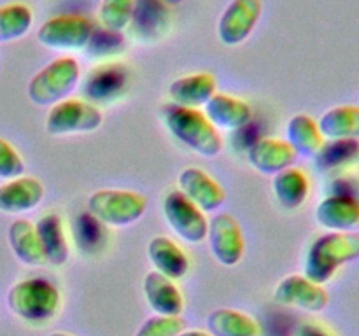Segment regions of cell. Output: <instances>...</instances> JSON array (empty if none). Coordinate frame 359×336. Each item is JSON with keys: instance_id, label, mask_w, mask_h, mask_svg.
I'll return each instance as SVG.
<instances>
[{"instance_id": "obj_1", "label": "cell", "mask_w": 359, "mask_h": 336, "mask_svg": "<svg viewBox=\"0 0 359 336\" xmlns=\"http://www.w3.org/2000/svg\"><path fill=\"white\" fill-rule=\"evenodd\" d=\"M359 259V233L356 231H328L316 238L305 255V276L312 282H330L347 262Z\"/></svg>"}, {"instance_id": "obj_2", "label": "cell", "mask_w": 359, "mask_h": 336, "mask_svg": "<svg viewBox=\"0 0 359 336\" xmlns=\"http://www.w3.org/2000/svg\"><path fill=\"white\" fill-rule=\"evenodd\" d=\"M165 126L172 136L203 158H216L223 150L219 130L200 108L170 105L163 112Z\"/></svg>"}, {"instance_id": "obj_3", "label": "cell", "mask_w": 359, "mask_h": 336, "mask_svg": "<svg viewBox=\"0 0 359 336\" xmlns=\"http://www.w3.org/2000/svg\"><path fill=\"white\" fill-rule=\"evenodd\" d=\"M60 290L51 280L34 276L14 284L7 293V304L16 317L34 324H46L60 310Z\"/></svg>"}, {"instance_id": "obj_4", "label": "cell", "mask_w": 359, "mask_h": 336, "mask_svg": "<svg viewBox=\"0 0 359 336\" xmlns=\"http://www.w3.org/2000/svg\"><path fill=\"white\" fill-rule=\"evenodd\" d=\"M79 79V62L70 56H62L49 62L32 77L27 90L28 98L39 107H53L72 94Z\"/></svg>"}, {"instance_id": "obj_5", "label": "cell", "mask_w": 359, "mask_h": 336, "mask_svg": "<svg viewBox=\"0 0 359 336\" xmlns=\"http://www.w3.org/2000/svg\"><path fill=\"white\" fill-rule=\"evenodd\" d=\"M147 206L146 196L128 189H98L88 198V212L112 227H125L137 223Z\"/></svg>"}, {"instance_id": "obj_6", "label": "cell", "mask_w": 359, "mask_h": 336, "mask_svg": "<svg viewBox=\"0 0 359 336\" xmlns=\"http://www.w3.org/2000/svg\"><path fill=\"white\" fill-rule=\"evenodd\" d=\"M93 24L81 14H60L46 20L37 31L44 48L56 51H79L88 48L93 35Z\"/></svg>"}, {"instance_id": "obj_7", "label": "cell", "mask_w": 359, "mask_h": 336, "mask_svg": "<svg viewBox=\"0 0 359 336\" xmlns=\"http://www.w3.org/2000/svg\"><path fill=\"white\" fill-rule=\"evenodd\" d=\"M104 122L100 108L77 98H67L53 105L46 118V132L49 135H72L91 133Z\"/></svg>"}, {"instance_id": "obj_8", "label": "cell", "mask_w": 359, "mask_h": 336, "mask_svg": "<svg viewBox=\"0 0 359 336\" xmlns=\"http://www.w3.org/2000/svg\"><path fill=\"white\" fill-rule=\"evenodd\" d=\"M163 212L172 230L188 244H202L207 238L209 223H207L205 212H202L179 189L165 196Z\"/></svg>"}, {"instance_id": "obj_9", "label": "cell", "mask_w": 359, "mask_h": 336, "mask_svg": "<svg viewBox=\"0 0 359 336\" xmlns=\"http://www.w3.org/2000/svg\"><path fill=\"white\" fill-rule=\"evenodd\" d=\"M207 238L212 255L223 266H235L244 258V233L238 220L231 214H216L209 223Z\"/></svg>"}, {"instance_id": "obj_10", "label": "cell", "mask_w": 359, "mask_h": 336, "mask_svg": "<svg viewBox=\"0 0 359 336\" xmlns=\"http://www.w3.org/2000/svg\"><path fill=\"white\" fill-rule=\"evenodd\" d=\"M263 13V0H231L217 23V37L224 46H238L252 34Z\"/></svg>"}, {"instance_id": "obj_11", "label": "cell", "mask_w": 359, "mask_h": 336, "mask_svg": "<svg viewBox=\"0 0 359 336\" xmlns=\"http://www.w3.org/2000/svg\"><path fill=\"white\" fill-rule=\"evenodd\" d=\"M273 300L284 307H294L312 314L323 312L330 303L325 287L309 280L305 275L284 276L273 290Z\"/></svg>"}, {"instance_id": "obj_12", "label": "cell", "mask_w": 359, "mask_h": 336, "mask_svg": "<svg viewBox=\"0 0 359 336\" xmlns=\"http://www.w3.org/2000/svg\"><path fill=\"white\" fill-rule=\"evenodd\" d=\"M179 191L186 198L191 200L202 212H214L226 202V192H224L223 186L212 175L196 167L184 168L181 172Z\"/></svg>"}, {"instance_id": "obj_13", "label": "cell", "mask_w": 359, "mask_h": 336, "mask_svg": "<svg viewBox=\"0 0 359 336\" xmlns=\"http://www.w3.org/2000/svg\"><path fill=\"white\" fill-rule=\"evenodd\" d=\"M316 220L328 231H354L359 226V198L344 191L326 196L316 206Z\"/></svg>"}, {"instance_id": "obj_14", "label": "cell", "mask_w": 359, "mask_h": 336, "mask_svg": "<svg viewBox=\"0 0 359 336\" xmlns=\"http://www.w3.org/2000/svg\"><path fill=\"white\" fill-rule=\"evenodd\" d=\"M144 298L156 315L163 317H181L184 310V298L175 280L161 275L156 270L146 273L142 282Z\"/></svg>"}, {"instance_id": "obj_15", "label": "cell", "mask_w": 359, "mask_h": 336, "mask_svg": "<svg viewBox=\"0 0 359 336\" xmlns=\"http://www.w3.org/2000/svg\"><path fill=\"white\" fill-rule=\"evenodd\" d=\"M249 163L263 175H277L286 168L293 167L298 154L286 140L265 136L256 140L249 149Z\"/></svg>"}, {"instance_id": "obj_16", "label": "cell", "mask_w": 359, "mask_h": 336, "mask_svg": "<svg viewBox=\"0 0 359 336\" xmlns=\"http://www.w3.org/2000/svg\"><path fill=\"white\" fill-rule=\"evenodd\" d=\"M44 198V186L35 177L11 178L0 186V212L23 214L41 205Z\"/></svg>"}, {"instance_id": "obj_17", "label": "cell", "mask_w": 359, "mask_h": 336, "mask_svg": "<svg viewBox=\"0 0 359 336\" xmlns=\"http://www.w3.org/2000/svg\"><path fill=\"white\" fill-rule=\"evenodd\" d=\"M216 90V77L209 72H198L172 80L168 86V97L179 107L200 108L205 107L207 102L217 93Z\"/></svg>"}, {"instance_id": "obj_18", "label": "cell", "mask_w": 359, "mask_h": 336, "mask_svg": "<svg viewBox=\"0 0 359 336\" xmlns=\"http://www.w3.org/2000/svg\"><path fill=\"white\" fill-rule=\"evenodd\" d=\"M203 114L217 130H241L252 121V108L242 98L216 93L205 104Z\"/></svg>"}, {"instance_id": "obj_19", "label": "cell", "mask_w": 359, "mask_h": 336, "mask_svg": "<svg viewBox=\"0 0 359 336\" xmlns=\"http://www.w3.org/2000/svg\"><path fill=\"white\" fill-rule=\"evenodd\" d=\"M147 255L154 270L170 280H181L189 272V258L186 252L167 237H154L147 244Z\"/></svg>"}, {"instance_id": "obj_20", "label": "cell", "mask_w": 359, "mask_h": 336, "mask_svg": "<svg viewBox=\"0 0 359 336\" xmlns=\"http://www.w3.org/2000/svg\"><path fill=\"white\" fill-rule=\"evenodd\" d=\"M39 241H41L42 252H44L46 261L51 262L53 266H63L69 261L70 247L67 241L65 226L60 214L49 212L39 219L35 224Z\"/></svg>"}, {"instance_id": "obj_21", "label": "cell", "mask_w": 359, "mask_h": 336, "mask_svg": "<svg viewBox=\"0 0 359 336\" xmlns=\"http://www.w3.org/2000/svg\"><path fill=\"white\" fill-rule=\"evenodd\" d=\"M286 142L293 147L298 156L316 158L325 146L326 139L314 118L309 114H297L286 126Z\"/></svg>"}, {"instance_id": "obj_22", "label": "cell", "mask_w": 359, "mask_h": 336, "mask_svg": "<svg viewBox=\"0 0 359 336\" xmlns=\"http://www.w3.org/2000/svg\"><path fill=\"white\" fill-rule=\"evenodd\" d=\"M272 189L277 202L284 209L294 210L300 209L307 202L309 192H311V181L304 170L290 167L280 174L273 175Z\"/></svg>"}, {"instance_id": "obj_23", "label": "cell", "mask_w": 359, "mask_h": 336, "mask_svg": "<svg viewBox=\"0 0 359 336\" xmlns=\"http://www.w3.org/2000/svg\"><path fill=\"white\" fill-rule=\"evenodd\" d=\"M318 125L328 140H358L359 105H337L321 115Z\"/></svg>"}, {"instance_id": "obj_24", "label": "cell", "mask_w": 359, "mask_h": 336, "mask_svg": "<svg viewBox=\"0 0 359 336\" xmlns=\"http://www.w3.org/2000/svg\"><path fill=\"white\" fill-rule=\"evenodd\" d=\"M210 336H262L258 322L233 308H217L207 317Z\"/></svg>"}, {"instance_id": "obj_25", "label": "cell", "mask_w": 359, "mask_h": 336, "mask_svg": "<svg viewBox=\"0 0 359 336\" xmlns=\"http://www.w3.org/2000/svg\"><path fill=\"white\" fill-rule=\"evenodd\" d=\"M9 244L14 255L21 262L30 266H39L46 261L42 252L41 241H39L35 224L28 219L13 220L9 227Z\"/></svg>"}, {"instance_id": "obj_26", "label": "cell", "mask_w": 359, "mask_h": 336, "mask_svg": "<svg viewBox=\"0 0 359 336\" xmlns=\"http://www.w3.org/2000/svg\"><path fill=\"white\" fill-rule=\"evenodd\" d=\"M34 24V14L27 4H7L0 7V42H11L21 38L30 31Z\"/></svg>"}, {"instance_id": "obj_27", "label": "cell", "mask_w": 359, "mask_h": 336, "mask_svg": "<svg viewBox=\"0 0 359 336\" xmlns=\"http://www.w3.org/2000/svg\"><path fill=\"white\" fill-rule=\"evenodd\" d=\"M359 160V140H332L325 142L323 149L316 156L319 167L326 168H342Z\"/></svg>"}, {"instance_id": "obj_28", "label": "cell", "mask_w": 359, "mask_h": 336, "mask_svg": "<svg viewBox=\"0 0 359 336\" xmlns=\"http://www.w3.org/2000/svg\"><path fill=\"white\" fill-rule=\"evenodd\" d=\"M135 0H102L98 7V21L102 28L121 34L133 18Z\"/></svg>"}, {"instance_id": "obj_29", "label": "cell", "mask_w": 359, "mask_h": 336, "mask_svg": "<svg viewBox=\"0 0 359 336\" xmlns=\"http://www.w3.org/2000/svg\"><path fill=\"white\" fill-rule=\"evenodd\" d=\"M186 329V321L182 317H163V315H154L149 317L135 336H177Z\"/></svg>"}, {"instance_id": "obj_30", "label": "cell", "mask_w": 359, "mask_h": 336, "mask_svg": "<svg viewBox=\"0 0 359 336\" xmlns=\"http://www.w3.org/2000/svg\"><path fill=\"white\" fill-rule=\"evenodd\" d=\"M123 72L121 66H104V69H97V72L91 74L90 77V90L91 94L95 97L97 94H111L116 88H119L123 84Z\"/></svg>"}, {"instance_id": "obj_31", "label": "cell", "mask_w": 359, "mask_h": 336, "mask_svg": "<svg viewBox=\"0 0 359 336\" xmlns=\"http://www.w3.org/2000/svg\"><path fill=\"white\" fill-rule=\"evenodd\" d=\"M25 172V161L20 156L14 146H11L6 139L0 136V178L11 181V178L21 177Z\"/></svg>"}, {"instance_id": "obj_32", "label": "cell", "mask_w": 359, "mask_h": 336, "mask_svg": "<svg viewBox=\"0 0 359 336\" xmlns=\"http://www.w3.org/2000/svg\"><path fill=\"white\" fill-rule=\"evenodd\" d=\"M294 336H333L332 332L326 331L323 326L314 324V322H304L297 328Z\"/></svg>"}, {"instance_id": "obj_33", "label": "cell", "mask_w": 359, "mask_h": 336, "mask_svg": "<svg viewBox=\"0 0 359 336\" xmlns=\"http://www.w3.org/2000/svg\"><path fill=\"white\" fill-rule=\"evenodd\" d=\"M177 336H210L209 332H205V331H198V329H193V331H182V332H179Z\"/></svg>"}, {"instance_id": "obj_34", "label": "cell", "mask_w": 359, "mask_h": 336, "mask_svg": "<svg viewBox=\"0 0 359 336\" xmlns=\"http://www.w3.org/2000/svg\"><path fill=\"white\" fill-rule=\"evenodd\" d=\"M160 2H163L165 6H177V4H181L182 0H160Z\"/></svg>"}, {"instance_id": "obj_35", "label": "cell", "mask_w": 359, "mask_h": 336, "mask_svg": "<svg viewBox=\"0 0 359 336\" xmlns=\"http://www.w3.org/2000/svg\"><path fill=\"white\" fill-rule=\"evenodd\" d=\"M51 336H72V335H67V332H53Z\"/></svg>"}]
</instances>
